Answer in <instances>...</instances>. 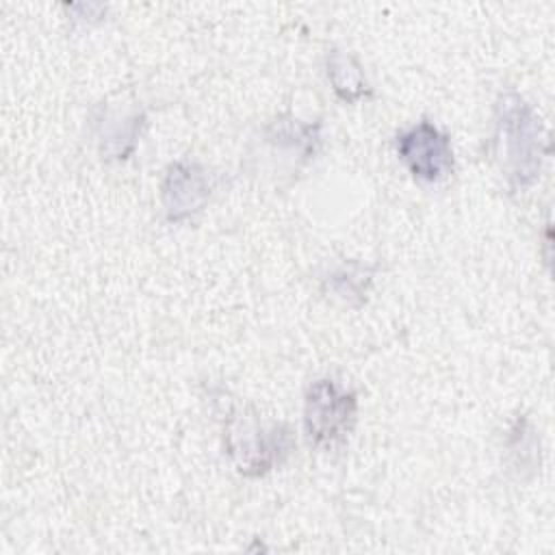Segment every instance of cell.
<instances>
[{"label":"cell","mask_w":555,"mask_h":555,"mask_svg":"<svg viewBox=\"0 0 555 555\" xmlns=\"http://www.w3.org/2000/svg\"><path fill=\"white\" fill-rule=\"evenodd\" d=\"M492 154L512 193L531 189L548 156V139L540 115L525 95L505 89L492 106Z\"/></svg>","instance_id":"cell-1"},{"label":"cell","mask_w":555,"mask_h":555,"mask_svg":"<svg viewBox=\"0 0 555 555\" xmlns=\"http://www.w3.org/2000/svg\"><path fill=\"white\" fill-rule=\"evenodd\" d=\"M325 78L336 95L338 102L343 104H360L373 100V87L364 74L362 63L358 56L349 50L343 48H330L325 52Z\"/></svg>","instance_id":"cell-9"},{"label":"cell","mask_w":555,"mask_h":555,"mask_svg":"<svg viewBox=\"0 0 555 555\" xmlns=\"http://www.w3.org/2000/svg\"><path fill=\"white\" fill-rule=\"evenodd\" d=\"M358 421V392L332 375L317 377L304 392V436L321 451L338 449L347 442Z\"/></svg>","instance_id":"cell-3"},{"label":"cell","mask_w":555,"mask_h":555,"mask_svg":"<svg viewBox=\"0 0 555 555\" xmlns=\"http://www.w3.org/2000/svg\"><path fill=\"white\" fill-rule=\"evenodd\" d=\"M217 408L223 455L241 477H264L293 455L295 436L286 423L264 418L230 399H217Z\"/></svg>","instance_id":"cell-2"},{"label":"cell","mask_w":555,"mask_h":555,"mask_svg":"<svg viewBox=\"0 0 555 555\" xmlns=\"http://www.w3.org/2000/svg\"><path fill=\"white\" fill-rule=\"evenodd\" d=\"M375 271V264L362 260H340L330 264L321 273L319 288L332 301L351 310H360L362 306H366L373 293Z\"/></svg>","instance_id":"cell-8"},{"label":"cell","mask_w":555,"mask_h":555,"mask_svg":"<svg viewBox=\"0 0 555 555\" xmlns=\"http://www.w3.org/2000/svg\"><path fill=\"white\" fill-rule=\"evenodd\" d=\"M145 128L147 111L139 102H102L91 113V134L104 163L130 160Z\"/></svg>","instance_id":"cell-7"},{"label":"cell","mask_w":555,"mask_h":555,"mask_svg":"<svg viewBox=\"0 0 555 555\" xmlns=\"http://www.w3.org/2000/svg\"><path fill=\"white\" fill-rule=\"evenodd\" d=\"M392 147L408 173L421 184H440L455 171L451 137L431 119L423 117L401 128Z\"/></svg>","instance_id":"cell-4"},{"label":"cell","mask_w":555,"mask_h":555,"mask_svg":"<svg viewBox=\"0 0 555 555\" xmlns=\"http://www.w3.org/2000/svg\"><path fill=\"white\" fill-rule=\"evenodd\" d=\"M217 186V173L199 160H171L160 180V210L167 223H182L206 208Z\"/></svg>","instance_id":"cell-6"},{"label":"cell","mask_w":555,"mask_h":555,"mask_svg":"<svg viewBox=\"0 0 555 555\" xmlns=\"http://www.w3.org/2000/svg\"><path fill=\"white\" fill-rule=\"evenodd\" d=\"M503 451L507 470L516 479L527 481L540 470V436L529 416H514L503 438Z\"/></svg>","instance_id":"cell-10"},{"label":"cell","mask_w":555,"mask_h":555,"mask_svg":"<svg viewBox=\"0 0 555 555\" xmlns=\"http://www.w3.org/2000/svg\"><path fill=\"white\" fill-rule=\"evenodd\" d=\"M258 141L278 163V173H299L323 147V121L280 113L262 124Z\"/></svg>","instance_id":"cell-5"}]
</instances>
